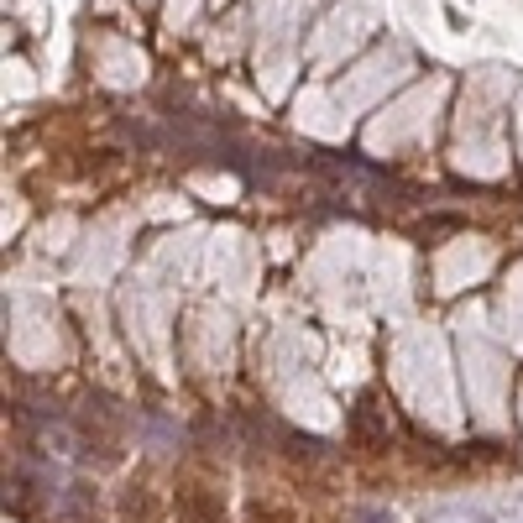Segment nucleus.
I'll return each mask as SVG.
<instances>
[{
	"instance_id": "1",
	"label": "nucleus",
	"mask_w": 523,
	"mask_h": 523,
	"mask_svg": "<svg viewBox=\"0 0 523 523\" xmlns=\"http://www.w3.org/2000/svg\"><path fill=\"white\" fill-rule=\"evenodd\" d=\"M424 523H523V487L492 497V503H450V508H435V513H424Z\"/></svg>"
}]
</instances>
